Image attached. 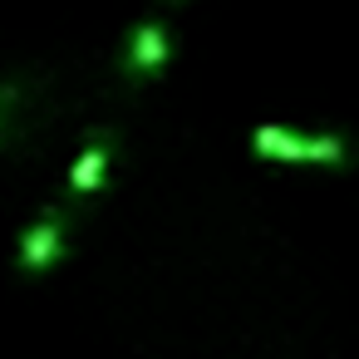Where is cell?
I'll use <instances>...</instances> for the list:
<instances>
[{"instance_id": "6da1fadb", "label": "cell", "mask_w": 359, "mask_h": 359, "mask_svg": "<svg viewBox=\"0 0 359 359\" xmlns=\"http://www.w3.org/2000/svg\"><path fill=\"white\" fill-rule=\"evenodd\" d=\"M251 148L266 163H344V138L339 133H295L285 123H256Z\"/></svg>"}, {"instance_id": "7a4b0ae2", "label": "cell", "mask_w": 359, "mask_h": 359, "mask_svg": "<svg viewBox=\"0 0 359 359\" xmlns=\"http://www.w3.org/2000/svg\"><path fill=\"white\" fill-rule=\"evenodd\" d=\"M168 65H172V30H168L163 20H138V25L128 30L123 55H118V74H123L128 84H148V79H158Z\"/></svg>"}, {"instance_id": "3957f363", "label": "cell", "mask_w": 359, "mask_h": 359, "mask_svg": "<svg viewBox=\"0 0 359 359\" xmlns=\"http://www.w3.org/2000/svg\"><path fill=\"white\" fill-rule=\"evenodd\" d=\"M65 251H69V222H65L60 207H45L40 222L20 236V271L40 276V271H50L55 261H65Z\"/></svg>"}, {"instance_id": "277c9868", "label": "cell", "mask_w": 359, "mask_h": 359, "mask_svg": "<svg viewBox=\"0 0 359 359\" xmlns=\"http://www.w3.org/2000/svg\"><path fill=\"white\" fill-rule=\"evenodd\" d=\"M114 133L109 128H99V133H89L84 138V153L74 158V168H69V192L74 197H94L99 187H104V177H109V168H114Z\"/></svg>"}, {"instance_id": "5b68a950", "label": "cell", "mask_w": 359, "mask_h": 359, "mask_svg": "<svg viewBox=\"0 0 359 359\" xmlns=\"http://www.w3.org/2000/svg\"><path fill=\"white\" fill-rule=\"evenodd\" d=\"M11 99H15V89H0V118H6V109H11Z\"/></svg>"}]
</instances>
